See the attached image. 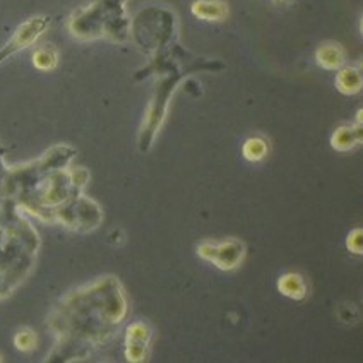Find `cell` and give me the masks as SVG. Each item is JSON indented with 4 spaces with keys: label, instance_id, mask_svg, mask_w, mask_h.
<instances>
[{
    "label": "cell",
    "instance_id": "obj_14",
    "mask_svg": "<svg viewBox=\"0 0 363 363\" xmlns=\"http://www.w3.org/2000/svg\"><path fill=\"white\" fill-rule=\"evenodd\" d=\"M57 62H59V57L52 48H40L33 53V64L40 71H52L57 67Z\"/></svg>",
    "mask_w": 363,
    "mask_h": 363
},
{
    "label": "cell",
    "instance_id": "obj_15",
    "mask_svg": "<svg viewBox=\"0 0 363 363\" xmlns=\"http://www.w3.org/2000/svg\"><path fill=\"white\" fill-rule=\"evenodd\" d=\"M14 345L19 352L30 353L36 348L38 345V340H36V334L31 331V329H21V331L16 334Z\"/></svg>",
    "mask_w": 363,
    "mask_h": 363
},
{
    "label": "cell",
    "instance_id": "obj_5",
    "mask_svg": "<svg viewBox=\"0 0 363 363\" xmlns=\"http://www.w3.org/2000/svg\"><path fill=\"white\" fill-rule=\"evenodd\" d=\"M196 252L202 261L211 262L220 271H235L242 266L247 255V247L240 238H225V240H202Z\"/></svg>",
    "mask_w": 363,
    "mask_h": 363
},
{
    "label": "cell",
    "instance_id": "obj_18",
    "mask_svg": "<svg viewBox=\"0 0 363 363\" xmlns=\"http://www.w3.org/2000/svg\"><path fill=\"white\" fill-rule=\"evenodd\" d=\"M0 360H2V358H0Z\"/></svg>",
    "mask_w": 363,
    "mask_h": 363
},
{
    "label": "cell",
    "instance_id": "obj_10",
    "mask_svg": "<svg viewBox=\"0 0 363 363\" xmlns=\"http://www.w3.org/2000/svg\"><path fill=\"white\" fill-rule=\"evenodd\" d=\"M278 291L286 298L295 300V302H302L307 298V283H305L303 276L300 272H284L278 278Z\"/></svg>",
    "mask_w": 363,
    "mask_h": 363
},
{
    "label": "cell",
    "instance_id": "obj_6",
    "mask_svg": "<svg viewBox=\"0 0 363 363\" xmlns=\"http://www.w3.org/2000/svg\"><path fill=\"white\" fill-rule=\"evenodd\" d=\"M155 329L144 320H135L125 329V340H123V353L125 360L130 363L147 362L152 346Z\"/></svg>",
    "mask_w": 363,
    "mask_h": 363
},
{
    "label": "cell",
    "instance_id": "obj_13",
    "mask_svg": "<svg viewBox=\"0 0 363 363\" xmlns=\"http://www.w3.org/2000/svg\"><path fill=\"white\" fill-rule=\"evenodd\" d=\"M269 152V143L266 139L261 138V135H254V138H249L242 146V155L247 162L259 163L262 162L264 158Z\"/></svg>",
    "mask_w": 363,
    "mask_h": 363
},
{
    "label": "cell",
    "instance_id": "obj_12",
    "mask_svg": "<svg viewBox=\"0 0 363 363\" xmlns=\"http://www.w3.org/2000/svg\"><path fill=\"white\" fill-rule=\"evenodd\" d=\"M363 79H362V71L354 65H343L341 69H337L336 76V89L341 94L346 96H353L362 91Z\"/></svg>",
    "mask_w": 363,
    "mask_h": 363
},
{
    "label": "cell",
    "instance_id": "obj_17",
    "mask_svg": "<svg viewBox=\"0 0 363 363\" xmlns=\"http://www.w3.org/2000/svg\"><path fill=\"white\" fill-rule=\"evenodd\" d=\"M274 4H278V6H284V4H290L291 0H272Z\"/></svg>",
    "mask_w": 363,
    "mask_h": 363
},
{
    "label": "cell",
    "instance_id": "obj_9",
    "mask_svg": "<svg viewBox=\"0 0 363 363\" xmlns=\"http://www.w3.org/2000/svg\"><path fill=\"white\" fill-rule=\"evenodd\" d=\"M315 60L325 71H337V69H341L346 64L345 48L340 43L328 41V43L320 45L317 48Z\"/></svg>",
    "mask_w": 363,
    "mask_h": 363
},
{
    "label": "cell",
    "instance_id": "obj_1",
    "mask_svg": "<svg viewBox=\"0 0 363 363\" xmlns=\"http://www.w3.org/2000/svg\"><path fill=\"white\" fill-rule=\"evenodd\" d=\"M129 313V300L121 279L103 276L72 291L52 313V329L59 341L82 352L108 345Z\"/></svg>",
    "mask_w": 363,
    "mask_h": 363
},
{
    "label": "cell",
    "instance_id": "obj_7",
    "mask_svg": "<svg viewBox=\"0 0 363 363\" xmlns=\"http://www.w3.org/2000/svg\"><path fill=\"white\" fill-rule=\"evenodd\" d=\"M47 26H48V18H43V16H38V18H31L30 21H26V23L16 31V35L12 36L9 43L0 50V62L6 60L7 57L14 55L16 52L30 47L31 43H35L36 38H38L41 33L47 30Z\"/></svg>",
    "mask_w": 363,
    "mask_h": 363
},
{
    "label": "cell",
    "instance_id": "obj_4",
    "mask_svg": "<svg viewBox=\"0 0 363 363\" xmlns=\"http://www.w3.org/2000/svg\"><path fill=\"white\" fill-rule=\"evenodd\" d=\"M175 14L170 9L147 7L135 16L130 24L132 38L147 53H158L170 47L177 31Z\"/></svg>",
    "mask_w": 363,
    "mask_h": 363
},
{
    "label": "cell",
    "instance_id": "obj_2",
    "mask_svg": "<svg viewBox=\"0 0 363 363\" xmlns=\"http://www.w3.org/2000/svg\"><path fill=\"white\" fill-rule=\"evenodd\" d=\"M225 67L223 64L209 60H197L189 57L180 45L175 47H167L164 50L155 53L152 62L144 71H141L135 77H146L150 72H164V77L158 82V88L155 91V96L150 103V108L146 111V118L139 134V150L146 152L155 141L156 134L162 129L164 118H167L168 103H170L173 93L179 88L180 81L187 74L197 71H221Z\"/></svg>",
    "mask_w": 363,
    "mask_h": 363
},
{
    "label": "cell",
    "instance_id": "obj_8",
    "mask_svg": "<svg viewBox=\"0 0 363 363\" xmlns=\"http://www.w3.org/2000/svg\"><path fill=\"white\" fill-rule=\"evenodd\" d=\"M362 111H358V118L353 125H340L331 135V146L336 151H350L363 141L362 129Z\"/></svg>",
    "mask_w": 363,
    "mask_h": 363
},
{
    "label": "cell",
    "instance_id": "obj_11",
    "mask_svg": "<svg viewBox=\"0 0 363 363\" xmlns=\"http://www.w3.org/2000/svg\"><path fill=\"white\" fill-rule=\"evenodd\" d=\"M191 11L197 19L211 21V23H218V21H225L228 18V4L223 2V0H196Z\"/></svg>",
    "mask_w": 363,
    "mask_h": 363
},
{
    "label": "cell",
    "instance_id": "obj_16",
    "mask_svg": "<svg viewBox=\"0 0 363 363\" xmlns=\"http://www.w3.org/2000/svg\"><path fill=\"white\" fill-rule=\"evenodd\" d=\"M346 249L354 255L363 254V230L362 228H354L352 230V233H348V237H346Z\"/></svg>",
    "mask_w": 363,
    "mask_h": 363
},
{
    "label": "cell",
    "instance_id": "obj_3",
    "mask_svg": "<svg viewBox=\"0 0 363 363\" xmlns=\"http://www.w3.org/2000/svg\"><path fill=\"white\" fill-rule=\"evenodd\" d=\"M127 0H91L74 12L69 30L79 40L125 41L130 35V19L125 12Z\"/></svg>",
    "mask_w": 363,
    "mask_h": 363
}]
</instances>
